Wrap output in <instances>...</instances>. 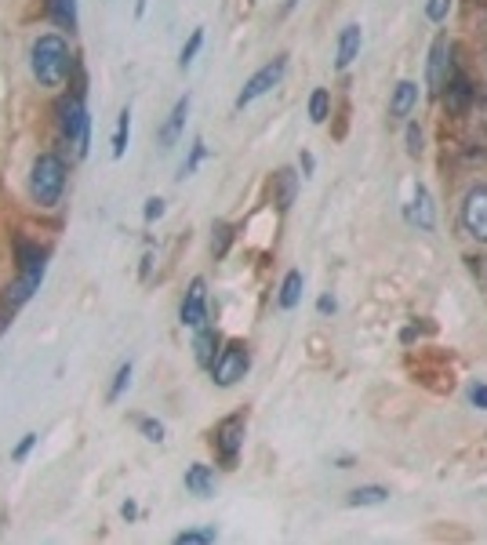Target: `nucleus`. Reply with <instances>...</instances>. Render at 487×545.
Wrapping results in <instances>:
<instances>
[{
  "mask_svg": "<svg viewBox=\"0 0 487 545\" xmlns=\"http://www.w3.org/2000/svg\"><path fill=\"white\" fill-rule=\"evenodd\" d=\"M29 73L40 87H62L73 73V51L58 33H44L29 47Z\"/></svg>",
  "mask_w": 487,
  "mask_h": 545,
  "instance_id": "1",
  "label": "nucleus"
},
{
  "mask_svg": "<svg viewBox=\"0 0 487 545\" xmlns=\"http://www.w3.org/2000/svg\"><path fill=\"white\" fill-rule=\"evenodd\" d=\"M65 193V160L58 153H40L29 167V196L40 207H55Z\"/></svg>",
  "mask_w": 487,
  "mask_h": 545,
  "instance_id": "2",
  "label": "nucleus"
},
{
  "mask_svg": "<svg viewBox=\"0 0 487 545\" xmlns=\"http://www.w3.org/2000/svg\"><path fill=\"white\" fill-rule=\"evenodd\" d=\"M58 134L65 145H73V156H87V142H91V116H87V102L84 91H73L58 102Z\"/></svg>",
  "mask_w": 487,
  "mask_h": 545,
  "instance_id": "3",
  "label": "nucleus"
},
{
  "mask_svg": "<svg viewBox=\"0 0 487 545\" xmlns=\"http://www.w3.org/2000/svg\"><path fill=\"white\" fill-rule=\"evenodd\" d=\"M247 367H251L247 345H244V342H229L225 349H218V356H214V363H211V378H214V385L229 389V385H236V382L247 374Z\"/></svg>",
  "mask_w": 487,
  "mask_h": 545,
  "instance_id": "4",
  "label": "nucleus"
},
{
  "mask_svg": "<svg viewBox=\"0 0 487 545\" xmlns=\"http://www.w3.org/2000/svg\"><path fill=\"white\" fill-rule=\"evenodd\" d=\"M283 73H287V58H283V54H280V58H273V62H265L262 69H254V73L244 80L240 94H236V109H244V105L258 102L262 94H269V91L283 80Z\"/></svg>",
  "mask_w": 487,
  "mask_h": 545,
  "instance_id": "5",
  "label": "nucleus"
},
{
  "mask_svg": "<svg viewBox=\"0 0 487 545\" xmlns=\"http://www.w3.org/2000/svg\"><path fill=\"white\" fill-rule=\"evenodd\" d=\"M211 447H214L218 461H222L225 469H233L236 458H240V447H244V414L222 418V421L214 425V432H211Z\"/></svg>",
  "mask_w": 487,
  "mask_h": 545,
  "instance_id": "6",
  "label": "nucleus"
},
{
  "mask_svg": "<svg viewBox=\"0 0 487 545\" xmlns=\"http://www.w3.org/2000/svg\"><path fill=\"white\" fill-rule=\"evenodd\" d=\"M462 225L472 240L487 243V185H476L462 200Z\"/></svg>",
  "mask_w": 487,
  "mask_h": 545,
  "instance_id": "7",
  "label": "nucleus"
},
{
  "mask_svg": "<svg viewBox=\"0 0 487 545\" xmlns=\"http://www.w3.org/2000/svg\"><path fill=\"white\" fill-rule=\"evenodd\" d=\"M178 316H182V323L193 327V331L207 323V283H204V276H193V280H189Z\"/></svg>",
  "mask_w": 487,
  "mask_h": 545,
  "instance_id": "8",
  "label": "nucleus"
},
{
  "mask_svg": "<svg viewBox=\"0 0 487 545\" xmlns=\"http://www.w3.org/2000/svg\"><path fill=\"white\" fill-rule=\"evenodd\" d=\"M44 272H47V251H40L36 243H25V240H22V243H18V276L40 287Z\"/></svg>",
  "mask_w": 487,
  "mask_h": 545,
  "instance_id": "9",
  "label": "nucleus"
},
{
  "mask_svg": "<svg viewBox=\"0 0 487 545\" xmlns=\"http://www.w3.org/2000/svg\"><path fill=\"white\" fill-rule=\"evenodd\" d=\"M451 84V47H447V40L440 36L436 44H432V51H429V87L432 91H443Z\"/></svg>",
  "mask_w": 487,
  "mask_h": 545,
  "instance_id": "10",
  "label": "nucleus"
},
{
  "mask_svg": "<svg viewBox=\"0 0 487 545\" xmlns=\"http://www.w3.org/2000/svg\"><path fill=\"white\" fill-rule=\"evenodd\" d=\"M189 105H193V98H189V94H182V98L174 102V109L167 113V120H164V127H160V149H171V145L182 138V131H185V116H189Z\"/></svg>",
  "mask_w": 487,
  "mask_h": 545,
  "instance_id": "11",
  "label": "nucleus"
},
{
  "mask_svg": "<svg viewBox=\"0 0 487 545\" xmlns=\"http://www.w3.org/2000/svg\"><path fill=\"white\" fill-rule=\"evenodd\" d=\"M407 222H411V225H418V229H425V233L436 225L432 196H429V189H425V185H414V196H411V203H407Z\"/></svg>",
  "mask_w": 487,
  "mask_h": 545,
  "instance_id": "12",
  "label": "nucleus"
},
{
  "mask_svg": "<svg viewBox=\"0 0 487 545\" xmlns=\"http://www.w3.org/2000/svg\"><path fill=\"white\" fill-rule=\"evenodd\" d=\"M360 44H363V33H360L356 22H349V25L338 33V54H334V65H338V69H349V65L356 62V54H360Z\"/></svg>",
  "mask_w": 487,
  "mask_h": 545,
  "instance_id": "13",
  "label": "nucleus"
},
{
  "mask_svg": "<svg viewBox=\"0 0 487 545\" xmlns=\"http://www.w3.org/2000/svg\"><path fill=\"white\" fill-rule=\"evenodd\" d=\"M182 483H185V490H189V494H196V498H211V494H214V469H211V465H204V461H193V465L185 469Z\"/></svg>",
  "mask_w": 487,
  "mask_h": 545,
  "instance_id": "14",
  "label": "nucleus"
},
{
  "mask_svg": "<svg viewBox=\"0 0 487 545\" xmlns=\"http://www.w3.org/2000/svg\"><path fill=\"white\" fill-rule=\"evenodd\" d=\"M418 105V84L414 80H400L396 87H393V98H389V113L396 116V120H403V116H411V109Z\"/></svg>",
  "mask_w": 487,
  "mask_h": 545,
  "instance_id": "15",
  "label": "nucleus"
},
{
  "mask_svg": "<svg viewBox=\"0 0 487 545\" xmlns=\"http://www.w3.org/2000/svg\"><path fill=\"white\" fill-rule=\"evenodd\" d=\"M269 189H273V203H276L280 211H287V207L294 203V189H298V174H294V171H287V167H280V171L273 174V182H269Z\"/></svg>",
  "mask_w": 487,
  "mask_h": 545,
  "instance_id": "16",
  "label": "nucleus"
},
{
  "mask_svg": "<svg viewBox=\"0 0 487 545\" xmlns=\"http://www.w3.org/2000/svg\"><path fill=\"white\" fill-rule=\"evenodd\" d=\"M218 342H222V338H218V331H214V327H207V323H204V327H196L193 352H196V363H200V367H211V363H214V356H218Z\"/></svg>",
  "mask_w": 487,
  "mask_h": 545,
  "instance_id": "17",
  "label": "nucleus"
},
{
  "mask_svg": "<svg viewBox=\"0 0 487 545\" xmlns=\"http://www.w3.org/2000/svg\"><path fill=\"white\" fill-rule=\"evenodd\" d=\"M44 11L58 29L76 33V0H44Z\"/></svg>",
  "mask_w": 487,
  "mask_h": 545,
  "instance_id": "18",
  "label": "nucleus"
},
{
  "mask_svg": "<svg viewBox=\"0 0 487 545\" xmlns=\"http://www.w3.org/2000/svg\"><path fill=\"white\" fill-rule=\"evenodd\" d=\"M298 298H302V269H291V272L283 276V283H280L276 302H280V309H294Z\"/></svg>",
  "mask_w": 487,
  "mask_h": 545,
  "instance_id": "19",
  "label": "nucleus"
},
{
  "mask_svg": "<svg viewBox=\"0 0 487 545\" xmlns=\"http://www.w3.org/2000/svg\"><path fill=\"white\" fill-rule=\"evenodd\" d=\"M345 501H349V505H382V501H389V490L378 487V483H363V487L349 490Z\"/></svg>",
  "mask_w": 487,
  "mask_h": 545,
  "instance_id": "20",
  "label": "nucleus"
},
{
  "mask_svg": "<svg viewBox=\"0 0 487 545\" xmlns=\"http://www.w3.org/2000/svg\"><path fill=\"white\" fill-rule=\"evenodd\" d=\"M127 138H131V109L124 105L116 116V131H113V160H120L127 153Z\"/></svg>",
  "mask_w": 487,
  "mask_h": 545,
  "instance_id": "21",
  "label": "nucleus"
},
{
  "mask_svg": "<svg viewBox=\"0 0 487 545\" xmlns=\"http://www.w3.org/2000/svg\"><path fill=\"white\" fill-rule=\"evenodd\" d=\"M207 541H218V527H189L174 534V545H207Z\"/></svg>",
  "mask_w": 487,
  "mask_h": 545,
  "instance_id": "22",
  "label": "nucleus"
},
{
  "mask_svg": "<svg viewBox=\"0 0 487 545\" xmlns=\"http://www.w3.org/2000/svg\"><path fill=\"white\" fill-rule=\"evenodd\" d=\"M327 109H331V94H327V87H316V91L309 94V120H313V124H323V120H327Z\"/></svg>",
  "mask_w": 487,
  "mask_h": 545,
  "instance_id": "23",
  "label": "nucleus"
},
{
  "mask_svg": "<svg viewBox=\"0 0 487 545\" xmlns=\"http://www.w3.org/2000/svg\"><path fill=\"white\" fill-rule=\"evenodd\" d=\"M127 385H131V360L116 367V374H113V385H109V392H105V400H109V403H116V400H120V396L127 392Z\"/></svg>",
  "mask_w": 487,
  "mask_h": 545,
  "instance_id": "24",
  "label": "nucleus"
},
{
  "mask_svg": "<svg viewBox=\"0 0 487 545\" xmlns=\"http://www.w3.org/2000/svg\"><path fill=\"white\" fill-rule=\"evenodd\" d=\"M204 153H207V149H204V138H193L189 156H185V160H182V167H178V178H189V174L196 171V164L204 160Z\"/></svg>",
  "mask_w": 487,
  "mask_h": 545,
  "instance_id": "25",
  "label": "nucleus"
},
{
  "mask_svg": "<svg viewBox=\"0 0 487 545\" xmlns=\"http://www.w3.org/2000/svg\"><path fill=\"white\" fill-rule=\"evenodd\" d=\"M214 236H211V251H214V258H222L225 251H229V240H233V225H225V222H214V229H211Z\"/></svg>",
  "mask_w": 487,
  "mask_h": 545,
  "instance_id": "26",
  "label": "nucleus"
},
{
  "mask_svg": "<svg viewBox=\"0 0 487 545\" xmlns=\"http://www.w3.org/2000/svg\"><path fill=\"white\" fill-rule=\"evenodd\" d=\"M200 44H204V29H193V36L185 40V47H182V54H178V65H182V69H189V65H193V58H196Z\"/></svg>",
  "mask_w": 487,
  "mask_h": 545,
  "instance_id": "27",
  "label": "nucleus"
},
{
  "mask_svg": "<svg viewBox=\"0 0 487 545\" xmlns=\"http://www.w3.org/2000/svg\"><path fill=\"white\" fill-rule=\"evenodd\" d=\"M469 94H472V91H469L465 80H451V84H447V105H451V109H462V105L469 102Z\"/></svg>",
  "mask_w": 487,
  "mask_h": 545,
  "instance_id": "28",
  "label": "nucleus"
},
{
  "mask_svg": "<svg viewBox=\"0 0 487 545\" xmlns=\"http://www.w3.org/2000/svg\"><path fill=\"white\" fill-rule=\"evenodd\" d=\"M138 432H142L145 440L160 443V440H164V421H156V418H138Z\"/></svg>",
  "mask_w": 487,
  "mask_h": 545,
  "instance_id": "29",
  "label": "nucleus"
},
{
  "mask_svg": "<svg viewBox=\"0 0 487 545\" xmlns=\"http://www.w3.org/2000/svg\"><path fill=\"white\" fill-rule=\"evenodd\" d=\"M36 440H40L36 432H25V436H22L18 443H15V451H11V458H15V461H25V458H29V451L36 447Z\"/></svg>",
  "mask_w": 487,
  "mask_h": 545,
  "instance_id": "30",
  "label": "nucleus"
},
{
  "mask_svg": "<svg viewBox=\"0 0 487 545\" xmlns=\"http://www.w3.org/2000/svg\"><path fill=\"white\" fill-rule=\"evenodd\" d=\"M447 11H451V0H429V4H425L429 22H443V18H447Z\"/></svg>",
  "mask_w": 487,
  "mask_h": 545,
  "instance_id": "31",
  "label": "nucleus"
},
{
  "mask_svg": "<svg viewBox=\"0 0 487 545\" xmlns=\"http://www.w3.org/2000/svg\"><path fill=\"white\" fill-rule=\"evenodd\" d=\"M469 403L480 407V411H487V385H483V382H472V385H469Z\"/></svg>",
  "mask_w": 487,
  "mask_h": 545,
  "instance_id": "32",
  "label": "nucleus"
},
{
  "mask_svg": "<svg viewBox=\"0 0 487 545\" xmlns=\"http://www.w3.org/2000/svg\"><path fill=\"white\" fill-rule=\"evenodd\" d=\"M160 214H164V200H160V196H149L145 207H142V218H145V222H156Z\"/></svg>",
  "mask_w": 487,
  "mask_h": 545,
  "instance_id": "33",
  "label": "nucleus"
},
{
  "mask_svg": "<svg viewBox=\"0 0 487 545\" xmlns=\"http://www.w3.org/2000/svg\"><path fill=\"white\" fill-rule=\"evenodd\" d=\"M407 153L411 156L422 153V131H418V124H407Z\"/></svg>",
  "mask_w": 487,
  "mask_h": 545,
  "instance_id": "34",
  "label": "nucleus"
},
{
  "mask_svg": "<svg viewBox=\"0 0 487 545\" xmlns=\"http://www.w3.org/2000/svg\"><path fill=\"white\" fill-rule=\"evenodd\" d=\"M11 316H15V309H11V305H7L4 298H0V334L7 331V323H11Z\"/></svg>",
  "mask_w": 487,
  "mask_h": 545,
  "instance_id": "35",
  "label": "nucleus"
},
{
  "mask_svg": "<svg viewBox=\"0 0 487 545\" xmlns=\"http://www.w3.org/2000/svg\"><path fill=\"white\" fill-rule=\"evenodd\" d=\"M316 309H320V312L327 316V312H334V309H338V302H334L331 294H320V302H316Z\"/></svg>",
  "mask_w": 487,
  "mask_h": 545,
  "instance_id": "36",
  "label": "nucleus"
},
{
  "mask_svg": "<svg viewBox=\"0 0 487 545\" xmlns=\"http://www.w3.org/2000/svg\"><path fill=\"white\" fill-rule=\"evenodd\" d=\"M120 516H124V520H134V516H138V505H134V501H124V505H120Z\"/></svg>",
  "mask_w": 487,
  "mask_h": 545,
  "instance_id": "37",
  "label": "nucleus"
},
{
  "mask_svg": "<svg viewBox=\"0 0 487 545\" xmlns=\"http://www.w3.org/2000/svg\"><path fill=\"white\" fill-rule=\"evenodd\" d=\"M313 174V153H302V178Z\"/></svg>",
  "mask_w": 487,
  "mask_h": 545,
  "instance_id": "38",
  "label": "nucleus"
}]
</instances>
